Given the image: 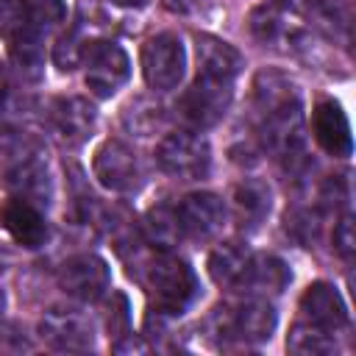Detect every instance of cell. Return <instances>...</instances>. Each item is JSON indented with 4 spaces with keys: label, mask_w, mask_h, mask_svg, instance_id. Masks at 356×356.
<instances>
[{
    "label": "cell",
    "mask_w": 356,
    "mask_h": 356,
    "mask_svg": "<svg viewBox=\"0 0 356 356\" xmlns=\"http://www.w3.org/2000/svg\"><path fill=\"white\" fill-rule=\"evenodd\" d=\"M0 100H3V70H0Z\"/></svg>",
    "instance_id": "33"
},
{
    "label": "cell",
    "mask_w": 356,
    "mask_h": 356,
    "mask_svg": "<svg viewBox=\"0 0 356 356\" xmlns=\"http://www.w3.org/2000/svg\"><path fill=\"white\" fill-rule=\"evenodd\" d=\"M145 234L153 242V248H161V250L172 248L181 239V225H178L175 209H170V206L150 209L145 214Z\"/></svg>",
    "instance_id": "22"
},
{
    "label": "cell",
    "mask_w": 356,
    "mask_h": 356,
    "mask_svg": "<svg viewBox=\"0 0 356 356\" xmlns=\"http://www.w3.org/2000/svg\"><path fill=\"white\" fill-rule=\"evenodd\" d=\"M159 167L178 181H200L211 167V147L195 131L167 134L156 147Z\"/></svg>",
    "instance_id": "2"
},
{
    "label": "cell",
    "mask_w": 356,
    "mask_h": 356,
    "mask_svg": "<svg viewBox=\"0 0 356 356\" xmlns=\"http://www.w3.org/2000/svg\"><path fill=\"white\" fill-rule=\"evenodd\" d=\"M50 122L64 145H81L92 136L95 108L83 97H58L50 106Z\"/></svg>",
    "instance_id": "14"
},
{
    "label": "cell",
    "mask_w": 356,
    "mask_h": 356,
    "mask_svg": "<svg viewBox=\"0 0 356 356\" xmlns=\"http://www.w3.org/2000/svg\"><path fill=\"white\" fill-rule=\"evenodd\" d=\"M114 3H120V6H145L147 0H114Z\"/></svg>",
    "instance_id": "31"
},
{
    "label": "cell",
    "mask_w": 356,
    "mask_h": 356,
    "mask_svg": "<svg viewBox=\"0 0 356 356\" xmlns=\"http://www.w3.org/2000/svg\"><path fill=\"white\" fill-rule=\"evenodd\" d=\"M0 222L22 248H39L47 239V222L28 197H8L0 206Z\"/></svg>",
    "instance_id": "13"
},
{
    "label": "cell",
    "mask_w": 356,
    "mask_h": 356,
    "mask_svg": "<svg viewBox=\"0 0 356 356\" xmlns=\"http://www.w3.org/2000/svg\"><path fill=\"white\" fill-rule=\"evenodd\" d=\"M195 56H197V75H203V78H217V81L234 83V78L242 70L239 50L217 36H209V33L195 36Z\"/></svg>",
    "instance_id": "15"
},
{
    "label": "cell",
    "mask_w": 356,
    "mask_h": 356,
    "mask_svg": "<svg viewBox=\"0 0 356 356\" xmlns=\"http://www.w3.org/2000/svg\"><path fill=\"white\" fill-rule=\"evenodd\" d=\"M92 167H95V178L111 192H131L139 186L136 153L117 139H108L97 147Z\"/></svg>",
    "instance_id": "7"
},
{
    "label": "cell",
    "mask_w": 356,
    "mask_h": 356,
    "mask_svg": "<svg viewBox=\"0 0 356 356\" xmlns=\"http://www.w3.org/2000/svg\"><path fill=\"white\" fill-rule=\"evenodd\" d=\"M3 309H6V295H3V289H0V317H3Z\"/></svg>",
    "instance_id": "32"
},
{
    "label": "cell",
    "mask_w": 356,
    "mask_h": 356,
    "mask_svg": "<svg viewBox=\"0 0 356 356\" xmlns=\"http://www.w3.org/2000/svg\"><path fill=\"white\" fill-rule=\"evenodd\" d=\"M28 28V0H0V36L11 39Z\"/></svg>",
    "instance_id": "26"
},
{
    "label": "cell",
    "mask_w": 356,
    "mask_h": 356,
    "mask_svg": "<svg viewBox=\"0 0 356 356\" xmlns=\"http://www.w3.org/2000/svg\"><path fill=\"white\" fill-rule=\"evenodd\" d=\"M250 33L264 44V47H281V50H295L303 31L286 17L284 8L275 6H259L250 11Z\"/></svg>",
    "instance_id": "16"
},
{
    "label": "cell",
    "mask_w": 356,
    "mask_h": 356,
    "mask_svg": "<svg viewBox=\"0 0 356 356\" xmlns=\"http://www.w3.org/2000/svg\"><path fill=\"white\" fill-rule=\"evenodd\" d=\"M214 325V334L228 342V339H236V342H264L273 337L275 331V312L267 300H248L236 309L231 306H217L211 320Z\"/></svg>",
    "instance_id": "3"
},
{
    "label": "cell",
    "mask_w": 356,
    "mask_h": 356,
    "mask_svg": "<svg viewBox=\"0 0 356 356\" xmlns=\"http://www.w3.org/2000/svg\"><path fill=\"white\" fill-rule=\"evenodd\" d=\"M234 209H236V220H239L242 228L245 225L248 228L259 225V220L270 211V189L264 184H256V181H248V184L236 186Z\"/></svg>",
    "instance_id": "20"
},
{
    "label": "cell",
    "mask_w": 356,
    "mask_h": 356,
    "mask_svg": "<svg viewBox=\"0 0 356 356\" xmlns=\"http://www.w3.org/2000/svg\"><path fill=\"white\" fill-rule=\"evenodd\" d=\"M147 286L159 303V312H164V314L184 312L197 295V278H195L192 267L172 253H159L150 261Z\"/></svg>",
    "instance_id": "1"
},
{
    "label": "cell",
    "mask_w": 356,
    "mask_h": 356,
    "mask_svg": "<svg viewBox=\"0 0 356 356\" xmlns=\"http://www.w3.org/2000/svg\"><path fill=\"white\" fill-rule=\"evenodd\" d=\"M39 334L50 348L72 350V353L89 350L95 342L92 323L75 309H50L39 323Z\"/></svg>",
    "instance_id": "10"
},
{
    "label": "cell",
    "mask_w": 356,
    "mask_h": 356,
    "mask_svg": "<svg viewBox=\"0 0 356 356\" xmlns=\"http://www.w3.org/2000/svg\"><path fill=\"white\" fill-rule=\"evenodd\" d=\"M231 97H234V83L231 81H217V78L197 75V81L181 95L178 111H181V117L189 125H195V128H211L228 111Z\"/></svg>",
    "instance_id": "6"
},
{
    "label": "cell",
    "mask_w": 356,
    "mask_h": 356,
    "mask_svg": "<svg viewBox=\"0 0 356 356\" xmlns=\"http://www.w3.org/2000/svg\"><path fill=\"white\" fill-rule=\"evenodd\" d=\"M8 42H11V61L17 64V70L28 81H36L44 67V31L28 25Z\"/></svg>",
    "instance_id": "19"
},
{
    "label": "cell",
    "mask_w": 356,
    "mask_h": 356,
    "mask_svg": "<svg viewBox=\"0 0 356 356\" xmlns=\"http://www.w3.org/2000/svg\"><path fill=\"white\" fill-rule=\"evenodd\" d=\"M300 320L337 334L348 323V309L331 284L317 281V284H309L300 295Z\"/></svg>",
    "instance_id": "12"
},
{
    "label": "cell",
    "mask_w": 356,
    "mask_h": 356,
    "mask_svg": "<svg viewBox=\"0 0 356 356\" xmlns=\"http://www.w3.org/2000/svg\"><path fill=\"white\" fill-rule=\"evenodd\" d=\"M83 47H86V42H83V36H81L78 28H72L70 33H64V36L58 39V44L53 47V61H56V67H58V70H75V67L81 64Z\"/></svg>",
    "instance_id": "25"
},
{
    "label": "cell",
    "mask_w": 356,
    "mask_h": 356,
    "mask_svg": "<svg viewBox=\"0 0 356 356\" xmlns=\"http://www.w3.org/2000/svg\"><path fill=\"white\" fill-rule=\"evenodd\" d=\"M353 245H356V239H353V217L342 214V220L334 225V248H337L339 256L350 259L353 256Z\"/></svg>",
    "instance_id": "28"
},
{
    "label": "cell",
    "mask_w": 356,
    "mask_h": 356,
    "mask_svg": "<svg viewBox=\"0 0 356 356\" xmlns=\"http://www.w3.org/2000/svg\"><path fill=\"white\" fill-rule=\"evenodd\" d=\"M250 256H253V253H250L248 248H242L239 242H222V245L214 248L211 256H209V273H211V278H214L220 286H234V289H239Z\"/></svg>",
    "instance_id": "18"
},
{
    "label": "cell",
    "mask_w": 356,
    "mask_h": 356,
    "mask_svg": "<svg viewBox=\"0 0 356 356\" xmlns=\"http://www.w3.org/2000/svg\"><path fill=\"white\" fill-rule=\"evenodd\" d=\"M312 134H314V142L331 156H350V150H353L348 114L342 111V106L337 100H317L314 103Z\"/></svg>",
    "instance_id": "11"
},
{
    "label": "cell",
    "mask_w": 356,
    "mask_h": 356,
    "mask_svg": "<svg viewBox=\"0 0 356 356\" xmlns=\"http://www.w3.org/2000/svg\"><path fill=\"white\" fill-rule=\"evenodd\" d=\"M270 3H273L275 8H284V11H286V8H298L303 0H270Z\"/></svg>",
    "instance_id": "30"
},
{
    "label": "cell",
    "mask_w": 356,
    "mask_h": 356,
    "mask_svg": "<svg viewBox=\"0 0 356 356\" xmlns=\"http://www.w3.org/2000/svg\"><path fill=\"white\" fill-rule=\"evenodd\" d=\"M186 67L184 44L175 33H156L142 44V75L150 89L170 92L181 83Z\"/></svg>",
    "instance_id": "5"
},
{
    "label": "cell",
    "mask_w": 356,
    "mask_h": 356,
    "mask_svg": "<svg viewBox=\"0 0 356 356\" xmlns=\"http://www.w3.org/2000/svg\"><path fill=\"white\" fill-rule=\"evenodd\" d=\"M122 122L128 131H134L136 136H150L161 128L164 117H161V106L147 100V97H136L125 106L122 111Z\"/></svg>",
    "instance_id": "23"
},
{
    "label": "cell",
    "mask_w": 356,
    "mask_h": 356,
    "mask_svg": "<svg viewBox=\"0 0 356 356\" xmlns=\"http://www.w3.org/2000/svg\"><path fill=\"white\" fill-rule=\"evenodd\" d=\"M108 267L100 256L95 253H81L72 256L61 264L58 270V284L67 295L78 298V300H97L106 289H108Z\"/></svg>",
    "instance_id": "8"
},
{
    "label": "cell",
    "mask_w": 356,
    "mask_h": 356,
    "mask_svg": "<svg viewBox=\"0 0 356 356\" xmlns=\"http://www.w3.org/2000/svg\"><path fill=\"white\" fill-rule=\"evenodd\" d=\"M289 281H292V273H289V267L281 259H275V256H256L253 253L250 261H248V270L242 275L239 289L278 295Z\"/></svg>",
    "instance_id": "17"
},
{
    "label": "cell",
    "mask_w": 356,
    "mask_h": 356,
    "mask_svg": "<svg viewBox=\"0 0 356 356\" xmlns=\"http://www.w3.org/2000/svg\"><path fill=\"white\" fill-rule=\"evenodd\" d=\"M286 348L292 353H303V356H320V353H331L337 348L334 334L325 328H317L306 320H298L286 337Z\"/></svg>",
    "instance_id": "21"
},
{
    "label": "cell",
    "mask_w": 356,
    "mask_h": 356,
    "mask_svg": "<svg viewBox=\"0 0 356 356\" xmlns=\"http://www.w3.org/2000/svg\"><path fill=\"white\" fill-rule=\"evenodd\" d=\"M81 64L86 67V86L97 97H111L131 75L125 50L117 42H106V39L86 42Z\"/></svg>",
    "instance_id": "4"
},
{
    "label": "cell",
    "mask_w": 356,
    "mask_h": 356,
    "mask_svg": "<svg viewBox=\"0 0 356 356\" xmlns=\"http://www.w3.org/2000/svg\"><path fill=\"white\" fill-rule=\"evenodd\" d=\"M67 8L61 0H28V25L39 28V31H50L53 25H58L64 19Z\"/></svg>",
    "instance_id": "24"
},
{
    "label": "cell",
    "mask_w": 356,
    "mask_h": 356,
    "mask_svg": "<svg viewBox=\"0 0 356 356\" xmlns=\"http://www.w3.org/2000/svg\"><path fill=\"white\" fill-rule=\"evenodd\" d=\"M181 234L189 239H211L225 222V206L211 192H192L175 206Z\"/></svg>",
    "instance_id": "9"
},
{
    "label": "cell",
    "mask_w": 356,
    "mask_h": 356,
    "mask_svg": "<svg viewBox=\"0 0 356 356\" xmlns=\"http://www.w3.org/2000/svg\"><path fill=\"white\" fill-rule=\"evenodd\" d=\"M200 6V0H164V8L172 14H189Z\"/></svg>",
    "instance_id": "29"
},
{
    "label": "cell",
    "mask_w": 356,
    "mask_h": 356,
    "mask_svg": "<svg viewBox=\"0 0 356 356\" xmlns=\"http://www.w3.org/2000/svg\"><path fill=\"white\" fill-rule=\"evenodd\" d=\"M128 298L122 292H111V303H108V337H125L128 334Z\"/></svg>",
    "instance_id": "27"
}]
</instances>
